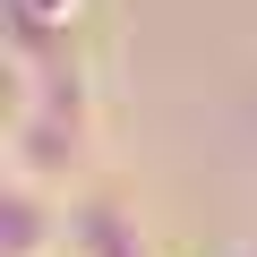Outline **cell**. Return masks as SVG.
<instances>
[{"mask_svg":"<svg viewBox=\"0 0 257 257\" xmlns=\"http://www.w3.org/2000/svg\"><path fill=\"white\" fill-rule=\"evenodd\" d=\"M9 18H18V26H35V35H69V18H77V0H18Z\"/></svg>","mask_w":257,"mask_h":257,"instance_id":"2","label":"cell"},{"mask_svg":"<svg viewBox=\"0 0 257 257\" xmlns=\"http://www.w3.org/2000/svg\"><path fill=\"white\" fill-rule=\"evenodd\" d=\"M52 240H60V257H69V214H52L43 189L9 172V257H43Z\"/></svg>","mask_w":257,"mask_h":257,"instance_id":"1","label":"cell"}]
</instances>
